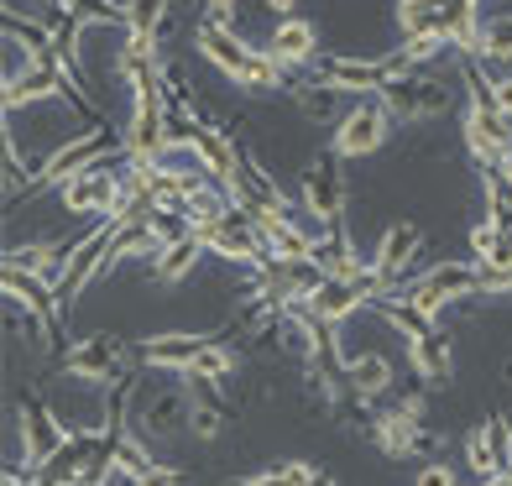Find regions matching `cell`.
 Returning a JSON list of instances; mask_svg holds the SVG:
<instances>
[{"mask_svg":"<svg viewBox=\"0 0 512 486\" xmlns=\"http://www.w3.org/2000/svg\"><path fill=\"white\" fill-rule=\"evenodd\" d=\"M377 309L392 330H398L408 340V361H413V372L424 377V387H445L455 377V356H450V335L439 330V319H424L413 304H403V298H377Z\"/></svg>","mask_w":512,"mask_h":486,"instance_id":"1","label":"cell"},{"mask_svg":"<svg viewBox=\"0 0 512 486\" xmlns=\"http://www.w3.org/2000/svg\"><path fill=\"white\" fill-rule=\"evenodd\" d=\"M16 434H21V466L27 471H42L48 460L68 445V439L79 434V424L58 419V408L48 398H37V392H21L16 398Z\"/></svg>","mask_w":512,"mask_h":486,"instance_id":"2","label":"cell"},{"mask_svg":"<svg viewBox=\"0 0 512 486\" xmlns=\"http://www.w3.org/2000/svg\"><path fill=\"white\" fill-rule=\"evenodd\" d=\"M58 372H68L74 382H89V387H115V382H126L131 377V366H126V345L115 340V335H84L79 345H68V351H58Z\"/></svg>","mask_w":512,"mask_h":486,"instance_id":"3","label":"cell"},{"mask_svg":"<svg viewBox=\"0 0 512 486\" xmlns=\"http://www.w3.org/2000/svg\"><path fill=\"white\" fill-rule=\"evenodd\" d=\"M377 100L392 110V121L418 126V121H434V115H445V110L455 105V89H450L445 79H434L429 68H413V74L392 79Z\"/></svg>","mask_w":512,"mask_h":486,"instance_id":"4","label":"cell"},{"mask_svg":"<svg viewBox=\"0 0 512 486\" xmlns=\"http://www.w3.org/2000/svg\"><path fill=\"white\" fill-rule=\"evenodd\" d=\"M58 199L74 220H115V210L126 199V183H121V173H105L89 162V168H79L74 178L58 183Z\"/></svg>","mask_w":512,"mask_h":486,"instance_id":"5","label":"cell"},{"mask_svg":"<svg viewBox=\"0 0 512 486\" xmlns=\"http://www.w3.org/2000/svg\"><path fill=\"white\" fill-rule=\"evenodd\" d=\"M298 210H304L319 230H330L345 220V178H340V152L314 157L298 183Z\"/></svg>","mask_w":512,"mask_h":486,"instance_id":"6","label":"cell"},{"mask_svg":"<svg viewBox=\"0 0 512 486\" xmlns=\"http://www.w3.org/2000/svg\"><path fill=\"white\" fill-rule=\"evenodd\" d=\"M110 147H115V136H110V126H105V121H100V126L74 131L63 147H53L48 157H42V168L32 173V194H37V189H58L63 178H74L79 168H89V162H95L100 152H110Z\"/></svg>","mask_w":512,"mask_h":486,"instance_id":"7","label":"cell"},{"mask_svg":"<svg viewBox=\"0 0 512 486\" xmlns=\"http://www.w3.org/2000/svg\"><path fill=\"white\" fill-rule=\"evenodd\" d=\"M0 283H6V298H11V304H21L27 314L42 319V330H48L53 351H63V304H58L53 277H42V272H27V267H11V262H6Z\"/></svg>","mask_w":512,"mask_h":486,"instance_id":"8","label":"cell"},{"mask_svg":"<svg viewBox=\"0 0 512 486\" xmlns=\"http://www.w3.org/2000/svg\"><path fill=\"white\" fill-rule=\"evenodd\" d=\"M392 126H398V121H392V110L371 95V100H361V105H351V110L340 115L335 152H340V157H371V152H377L387 136H392Z\"/></svg>","mask_w":512,"mask_h":486,"instance_id":"9","label":"cell"},{"mask_svg":"<svg viewBox=\"0 0 512 486\" xmlns=\"http://www.w3.org/2000/svg\"><path fill=\"white\" fill-rule=\"evenodd\" d=\"M314 79L340 89V95H382V89L392 84V68L387 58H345V53H330V58H314Z\"/></svg>","mask_w":512,"mask_h":486,"instance_id":"10","label":"cell"},{"mask_svg":"<svg viewBox=\"0 0 512 486\" xmlns=\"http://www.w3.org/2000/svg\"><path fill=\"white\" fill-rule=\"evenodd\" d=\"M136 424H142V434H152V439H173V434H183L194 424V392H189V382H162L157 392H147L142 403H136Z\"/></svg>","mask_w":512,"mask_h":486,"instance_id":"11","label":"cell"},{"mask_svg":"<svg viewBox=\"0 0 512 486\" xmlns=\"http://www.w3.org/2000/svg\"><path fill=\"white\" fill-rule=\"evenodd\" d=\"M189 37H194V48H199L204 63H215L230 84H246L251 63H256V42H241L230 27H215V21H194Z\"/></svg>","mask_w":512,"mask_h":486,"instance_id":"12","label":"cell"},{"mask_svg":"<svg viewBox=\"0 0 512 486\" xmlns=\"http://www.w3.org/2000/svg\"><path fill=\"white\" fill-rule=\"evenodd\" d=\"M209 340H220V335L215 330H209V335H189V330H178V335H147L142 345H136V361L157 366L162 377H189Z\"/></svg>","mask_w":512,"mask_h":486,"instance_id":"13","label":"cell"},{"mask_svg":"<svg viewBox=\"0 0 512 486\" xmlns=\"http://www.w3.org/2000/svg\"><path fill=\"white\" fill-rule=\"evenodd\" d=\"M460 136H465V147H471L476 162H497V157L512 147V121H507L502 110L465 105V126H460Z\"/></svg>","mask_w":512,"mask_h":486,"instance_id":"14","label":"cell"},{"mask_svg":"<svg viewBox=\"0 0 512 486\" xmlns=\"http://www.w3.org/2000/svg\"><path fill=\"white\" fill-rule=\"evenodd\" d=\"M418 225L413 220H398V225H387V236L377 241V251H371V267L382 272V283L387 288H398L408 283V262H413V251H418Z\"/></svg>","mask_w":512,"mask_h":486,"instance_id":"15","label":"cell"},{"mask_svg":"<svg viewBox=\"0 0 512 486\" xmlns=\"http://www.w3.org/2000/svg\"><path fill=\"white\" fill-rule=\"evenodd\" d=\"M272 58L283 63V68H304V63H314L319 58V27L309 16H283L272 27Z\"/></svg>","mask_w":512,"mask_h":486,"instance_id":"16","label":"cell"},{"mask_svg":"<svg viewBox=\"0 0 512 486\" xmlns=\"http://www.w3.org/2000/svg\"><path fill=\"white\" fill-rule=\"evenodd\" d=\"M314 257L324 262V272H330V277H361V272L371 267V257H361V251H356V241H351V230H345V220L324 230L319 246H314Z\"/></svg>","mask_w":512,"mask_h":486,"instance_id":"17","label":"cell"},{"mask_svg":"<svg viewBox=\"0 0 512 486\" xmlns=\"http://www.w3.org/2000/svg\"><path fill=\"white\" fill-rule=\"evenodd\" d=\"M340 377H345V387H351L356 398L377 403V398H387V392H392V361L377 356V351H366V356H351V361H345Z\"/></svg>","mask_w":512,"mask_h":486,"instance_id":"18","label":"cell"},{"mask_svg":"<svg viewBox=\"0 0 512 486\" xmlns=\"http://www.w3.org/2000/svg\"><path fill=\"white\" fill-rule=\"evenodd\" d=\"M68 251H74V241H32V246H11L6 262L11 267H27V272H42L58 283V272L68 267Z\"/></svg>","mask_w":512,"mask_h":486,"instance_id":"19","label":"cell"},{"mask_svg":"<svg viewBox=\"0 0 512 486\" xmlns=\"http://www.w3.org/2000/svg\"><path fill=\"white\" fill-rule=\"evenodd\" d=\"M199 257H204V241L199 236H183V241L162 246L157 257H152V277H157V283H183V277L199 267Z\"/></svg>","mask_w":512,"mask_h":486,"instance_id":"20","label":"cell"},{"mask_svg":"<svg viewBox=\"0 0 512 486\" xmlns=\"http://www.w3.org/2000/svg\"><path fill=\"white\" fill-rule=\"evenodd\" d=\"M445 11H450V0H398V27L403 37L445 32Z\"/></svg>","mask_w":512,"mask_h":486,"instance_id":"21","label":"cell"},{"mask_svg":"<svg viewBox=\"0 0 512 486\" xmlns=\"http://www.w3.org/2000/svg\"><path fill=\"white\" fill-rule=\"evenodd\" d=\"M152 466H157V455H152V445H147V434L121 429V439H115V476L136 481V476H147Z\"/></svg>","mask_w":512,"mask_h":486,"instance_id":"22","label":"cell"},{"mask_svg":"<svg viewBox=\"0 0 512 486\" xmlns=\"http://www.w3.org/2000/svg\"><path fill=\"white\" fill-rule=\"evenodd\" d=\"M476 58L486 68H512V16H486L481 21V48Z\"/></svg>","mask_w":512,"mask_h":486,"instance_id":"23","label":"cell"},{"mask_svg":"<svg viewBox=\"0 0 512 486\" xmlns=\"http://www.w3.org/2000/svg\"><path fill=\"white\" fill-rule=\"evenodd\" d=\"M481 194H486V220L497 230L512 225V178L502 168H492V162H481Z\"/></svg>","mask_w":512,"mask_h":486,"instance_id":"24","label":"cell"},{"mask_svg":"<svg viewBox=\"0 0 512 486\" xmlns=\"http://www.w3.org/2000/svg\"><path fill=\"white\" fill-rule=\"evenodd\" d=\"M288 95H293V105H298V115H304V121H330V115H335V100H340V89L319 84V79H298Z\"/></svg>","mask_w":512,"mask_h":486,"instance_id":"25","label":"cell"},{"mask_svg":"<svg viewBox=\"0 0 512 486\" xmlns=\"http://www.w3.org/2000/svg\"><path fill=\"white\" fill-rule=\"evenodd\" d=\"M241 366V351L236 345H225V335L220 340H209L204 351H199V361H194V372L189 377H209V382H225L230 372Z\"/></svg>","mask_w":512,"mask_h":486,"instance_id":"26","label":"cell"},{"mask_svg":"<svg viewBox=\"0 0 512 486\" xmlns=\"http://www.w3.org/2000/svg\"><path fill=\"white\" fill-rule=\"evenodd\" d=\"M465 466L476 471V481L502 476V471H497V455H492V434H486V424H476L471 434H465Z\"/></svg>","mask_w":512,"mask_h":486,"instance_id":"27","label":"cell"},{"mask_svg":"<svg viewBox=\"0 0 512 486\" xmlns=\"http://www.w3.org/2000/svg\"><path fill=\"white\" fill-rule=\"evenodd\" d=\"M309 476H314V466H304V460H283V466H272L262 476H246L236 486H304Z\"/></svg>","mask_w":512,"mask_h":486,"instance_id":"28","label":"cell"},{"mask_svg":"<svg viewBox=\"0 0 512 486\" xmlns=\"http://www.w3.org/2000/svg\"><path fill=\"white\" fill-rule=\"evenodd\" d=\"M476 298H512V267H492V262H481Z\"/></svg>","mask_w":512,"mask_h":486,"instance_id":"29","label":"cell"},{"mask_svg":"<svg viewBox=\"0 0 512 486\" xmlns=\"http://www.w3.org/2000/svg\"><path fill=\"white\" fill-rule=\"evenodd\" d=\"M220 429H225V408H220V403H194V424H189V434H199V439H220Z\"/></svg>","mask_w":512,"mask_h":486,"instance_id":"30","label":"cell"},{"mask_svg":"<svg viewBox=\"0 0 512 486\" xmlns=\"http://www.w3.org/2000/svg\"><path fill=\"white\" fill-rule=\"evenodd\" d=\"M199 16L215 21V27H241V0H199Z\"/></svg>","mask_w":512,"mask_h":486,"instance_id":"31","label":"cell"},{"mask_svg":"<svg viewBox=\"0 0 512 486\" xmlns=\"http://www.w3.org/2000/svg\"><path fill=\"white\" fill-rule=\"evenodd\" d=\"M413 486H460V476L450 471V460H429V466L413 476Z\"/></svg>","mask_w":512,"mask_h":486,"instance_id":"32","label":"cell"},{"mask_svg":"<svg viewBox=\"0 0 512 486\" xmlns=\"http://www.w3.org/2000/svg\"><path fill=\"white\" fill-rule=\"evenodd\" d=\"M492 246H497V225L492 220L471 225V262H486V257H492Z\"/></svg>","mask_w":512,"mask_h":486,"instance_id":"33","label":"cell"},{"mask_svg":"<svg viewBox=\"0 0 512 486\" xmlns=\"http://www.w3.org/2000/svg\"><path fill=\"white\" fill-rule=\"evenodd\" d=\"M183 481H189V476H183L178 466H168V460H157V466H152L147 476H136L131 486H183Z\"/></svg>","mask_w":512,"mask_h":486,"instance_id":"34","label":"cell"},{"mask_svg":"<svg viewBox=\"0 0 512 486\" xmlns=\"http://www.w3.org/2000/svg\"><path fill=\"white\" fill-rule=\"evenodd\" d=\"M492 105L512 121V74H497V84H492Z\"/></svg>","mask_w":512,"mask_h":486,"instance_id":"35","label":"cell"},{"mask_svg":"<svg viewBox=\"0 0 512 486\" xmlns=\"http://www.w3.org/2000/svg\"><path fill=\"white\" fill-rule=\"evenodd\" d=\"M267 11L283 21V16H298V0H267Z\"/></svg>","mask_w":512,"mask_h":486,"instance_id":"36","label":"cell"},{"mask_svg":"<svg viewBox=\"0 0 512 486\" xmlns=\"http://www.w3.org/2000/svg\"><path fill=\"white\" fill-rule=\"evenodd\" d=\"M492 168H502V173H507V178H512V147H507V152H502V157H497V162H492Z\"/></svg>","mask_w":512,"mask_h":486,"instance_id":"37","label":"cell"},{"mask_svg":"<svg viewBox=\"0 0 512 486\" xmlns=\"http://www.w3.org/2000/svg\"><path fill=\"white\" fill-rule=\"evenodd\" d=\"M304 486H335V481H330V476H324V471H314V476H309Z\"/></svg>","mask_w":512,"mask_h":486,"instance_id":"38","label":"cell"}]
</instances>
